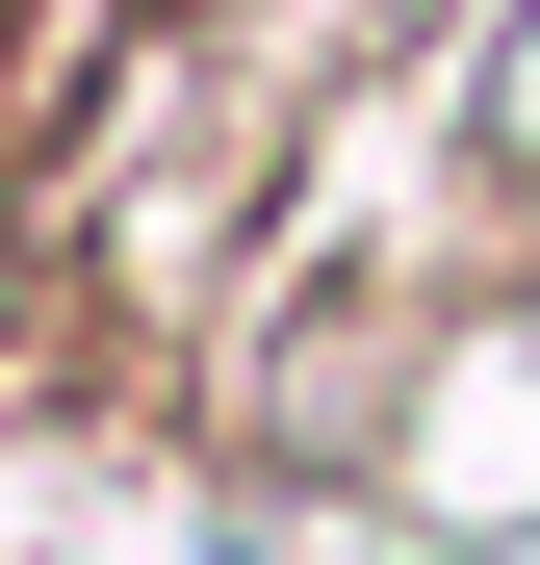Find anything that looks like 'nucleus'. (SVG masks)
Returning a JSON list of instances; mask_svg holds the SVG:
<instances>
[{"instance_id":"f257e3e1","label":"nucleus","mask_w":540,"mask_h":565,"mask_svg":"<svg viewBox=\"0 0 540 565\" xmlns=\"http://www.w3.org/2000/svg\"><path fill=\"white\" fill-rule=\"evenodd\" d=\"M489 180H540V0H515V52H489Z\"/></svg>"}]
</instances>
